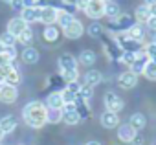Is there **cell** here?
<instances>
[{
    "label": "cell",
    "mask_w": 156,
    "mask_h": 145,
    "mask_svg": "<svg viewBox=\"0 0 156 145\" xmlns=\"http://www.w3.org/2000/svg\"><path fill=\"white\" fill-rule=\"evenodd\" d=\"M22 118L28 127L31 129H41L48 123V108L41 101H30L22 108Z\"/></svg>",
    "instance_id": "obj_1"
},
{
    "label": "cell",
    "mask_w": 156,
    "mask_h": 145,
    "mask_svg": "<svg viewBox=\"0 0 156 145\" xmlns=\"http://www.w3.org/2000/svg\"><path fill=\"white\" fill-rule=\"evenodd\" d=\"M59 64V70H61V77L64 83H70V81H77L79 77V70H77V61L73 55L70 53H62L57 61Z\"/></svg>",
    "instance_id": "obj_2"
},
{
    "label": "cell",
    "mask_w": 156,
    "mask_h": 145,
    "mask_svg": "<svg viewBox=\"0 0 156 145\" xmlns=\"http://www.w3.org/2000/svg\"><path fill=\"white\" fill-rule=\"evenodd\" d=\"M136 20H134V17L132 15H129V13H119L116 19H110V22H108V30L112 31V33H125L132 24H134Z\"/></svg>",
    "instance_id": "obj_3"
},
{
    "label": "cell",
    "mask_w": 156,
    "mask_h": 145,
    "mask_svg": "<svg viewBox=\"0 0 156 145\" xmlns=\"http://www.w3.org/2000/svg\"><path fill=\"white\" fill-rule=\"evenodd\" d=\"M116 42L119 44V48H121L123 51L138 53V51L143 50V42H140V41H132V39H129L125 33H118V35H116Z\"/></svg>",
    "instance_id": "obj_4"
},
{
    "label": "cell",
    "mask_w": 156,
    "mask_h": 145,
    "mask_svg": "<svg viewBox=\"0 0 156 145\" xmlns=\"http://www.w3.org/2000/svg\"><path fill=\"white\" fill-rule=\"evenodd\" d=\"M0 79L4 83H9V85L17 87L20 83V74L13 64H4V66H0Z\"/></svg>",
    "instance_id": "obj_5"
},
{
    "label": "cell",
    "mask_w": 156,
    "mask_h": 145,
    "mask_svg": "<svg viewBox=\"0 0 156 145\" xmlns=\"http://www.w3.org/2000/svg\"><path fill=\"white\" fill-rule=\"evenodd\" d=\"M19 97V92H17V87L15 85H9V83H0V101L4 105H11L15 103Z\"/></svg>",
    "instance_id": "obj_6"
},
{
    "label": "cell",
    "mask_w": 156,
    "mask_h": 145,
    "mask_svg": "<svg viewBox=\"0 0 156 145\" xmlns=\"http://www.w3.org/2000/svg\"><path fill=\"white\" fill-rule=\"evenodd\" d=\"M85 13H87L88 19H94V20L105 17V2L103 0H88V4L85 8Z\"/></svg>",
    "instance_id": "obj_7"
},
{
    "label": "cell",
    "mask_w": 156,
    "mask_h": 145,
    "mask_svg": "<svg viewBox=\"0 0 156 145\" xmlns=\"http://www.w3.org/2000/svg\"><path fill=\"white\" fill-rule=\"evenodd\" d=\"M61 112H62V121L66 125H77V123L81 121V116H79V112H77V108H75L73 103H64L62 108H61Z\"/></svg>",
    "instance_id": "obj_8"
},
{
    "label": "cell",
    "mask_w": 156,
    "mask_h": 145,
    "mask_svg": "<svg viewBox=\"0 0 156 145\" xmlns=\"http://www.w3.org/2000/svg\"><path fill=\"white\" fill-rule=\"evenodd\" d=\"M105 107H107V110L118 114L119 110H123L125 103H123V99H121L118 94H114V92H107V94H105Z\"/></svg>",
    "instance_id": "obj_9"
},
{
    "label": "cell",
    "mask_w": 156,
    "mask_h": 145,
    "mask_svg": "<svg viewBox=\"0 0 156 145\" xmlns=\"http://www.w3.org/2000/svg\"><path fill=\"white\" fill-rule=\"evenodd\" d=\"M103 48H105V53H107L112 61H119L121 55H123V50L119 48V44L116 42V39H107V41H103Z\"/></svg>",
    "instance_id": "obj_10"
},
{
    "label": "cell",
    "mask_w": 156,
    "mask_h": 145,
    "mask_svg": "<svg viewBox=\"0 0 156 145\" xmlns=\"http://www.w3.org/2000/svg\"><path fill=\"white\" fill-rule=\"evenodd\" d=\"M83 31H85V26L77 20V19H73L66 28H62V33H64V37H68V39H79V37L83 35Z\"/></svg>",
    "instance_id": "obj_11"
},
{
    "label": "cell",
    "mask_w": 156,
    "mask_h": 145,
    "mask_svg": "<svg viewBox=\"0 0 156 145\" xmlns=\"http://www.w3.org/2000/svg\"><path fill=\"white\" fill-rule=\"evenodd\" d=\"M118 85L121 88H125V90H130V88H134L138 85V76L134 74V72L127 70V72H123V74L118 77Z\"/></svg>",
    "instance_id": "obj_12"
},
{
    "label": "cell",
    "mask_w": 156,
    "mask_h": 145,
    "mask_svg": "<svg viewBox=\"0 0 156 145\" xmlns=\"http://www.w3.org/2000/svg\"><path fill=\"white\" fill-rule=\"evenodd\" d=\"M26 28H30V26H28V22L22 20L20 17H15V19H11V20L8 22V31H9L11 35H15V37H19Z\"/></svg>",
    "instance_id": "obj_13"
},
{
    "label": "cell",
    "mask_w": 156,
    "mask_h": 145,
    "mask_svg": "<svg viewBox=\"0 0 156 145\" xmlns=\"http://www.w3.org/2000/svg\"><path fill=\"white\" fill-rule=\"evenodd\" d=\"M136 134H138V130L134 127H130L129 123H125L118 129V138H119V141H125V143H130L136 138Z\"/></svg>",
    "instance_id": "obj_14"
},
{
    "label": "cell",
    "mask_w": 156,
    "mask_h": 145,
    "mask_svg": "<svg viewBox=\"0 0 156 145\" xmlns=\"http://www.w3.org/2000/svg\"><path fill=\"white\" fill-rule=\"evenodd\" d=\"M20 19L26 20L28 24H31V22H39V19H41V8H39V6L24 8V9L20 11Z\"/></svg>",
    "instance_id": "obj_15"
},
{
    "label": "cell",
    "mask_w": 156,
    "mask_h": 145,
    "mask_svg": "<svg viewBox=\"0 0 156 145\" xmlns=\"http://www.w3.org/2000/svg\"><path fill=\"white\" fill-rule=\"evenodd\" d=\"M149 61V57L145 55V51L141 50V51H138L136 53V59H134V62L129 66L130 68V72H134L136 76H140V74H143V68H145V62Z\"/></svg>",
    "instance_id": "obj_16"
},
{
    "label": "cell",
    "mask_w": 156,
    "mask_h": 145,
    "mask_svg": "<svg viewBox=\"0 0 156 145\" xmlns=\"http://www.w3.org/2000/svg\"><path fill=\"white\" fill-rule=\"evenodd\" d=\"M99 121H101V125H103L105 129H116V127H118V123H119V118H118V114H116V112L105 110V112L101 114Z\"/></svg>",
    "instance_id": "obj_17"
},
{
    "label": "cell",
    "mask_w": 156,
    "mask_h": 145,
    "mask_svg": "<svg viewBox=\"0 0 156 145\" xmlns=\"http://www.w3.org/2000/svg\"><path fill=\"white\" fill-rule=\"evenodd\" d=\"M57 11H59V9H55V8H41V19H39V22H42V24H46V26L55 24V20H57Z\"/></svg>",
    "instance_id": "obj_18"
},
{
    "label": "cell",
    "mask_w": 156,
    "mask_h": 145,
    "mask_svg": "<svg viewBox=\"0 0 156 145\" xmlns=\"http://www.w3.org/2000/svg\"><path fill=\"white\" fill-rule=\"evenodd\" d=\"M125 35L129 37V39H132V41H140V42H143V37H145V31H143V28H141V24H138V22H134L127 31H125Z\"/></svg>",
    "instance_id": "obj_19"
},
{
    "label": "cell",
    "mask_w": 156,
    "mask_h": 145,
    "mask_svg": "<svg viewBox=\"0 0 156 145\" xmlns=\"http://www.w3.org/2000/svg\"><path fill=\"white\" fill-rule=\"evenodd\" d=\"M17 123H19L17 118L9 114V116H4L2 119H0V129H2L4 134H9V132H13L17 129Z\"/></svg>",
    "instance_id": "obj_20"
},
{
    "label": "cell",
    "mask_w": 156,
    "mask_h": 145,
    "mask_svg": "<svg viewBox=\"0 0 156 145\" xmlns=\"http://www.w3.org/2000/svg\"><path fill=\"white\" fill-rule=\"evenodd\" d=\"M73 105H75L77 112H79L81 119H88V118H90V107H88V101H85L83 97L77 96V97H75V101H73Z\"/></svg>",
    "instance_id": "obj_21"
},
{
    "label": "cell",
    "mask_w": 156,
    "mask_h": 145,
    "mask_svg": "<svg viewBox=\"0 0 156 145\" xmlns=\"http://www.w3.org/2000/svg\"><path fill=\"white\" fill-rule=\"evenodd\" d=\"M103 81V76H101V72L99 70H88L87 74H85V85H88V87H96V85H99Z\"/></svg>",
    "instance_id": "obj_22"
},
{
    "label": "cell",
    "mask_w": 156,
    "mask_h": 145,
    "mask_svg": "<svg viewBox=\"0 0 156 145\" xmlns=\"http://www.w3.org/2000/svg\"><path fill=\"white\" fill-rule=\"evenodd\" d=\"M129 125H130V127H134L136 130H141V129L147 125V118H145L141 112H134V114L129 118Z\"/></svg>",
    "instance_id": "obj_23"
},
{
    "label": "cell",
    "mask_w": 156,
    "mask_h": 145,
    "mask_svg": "<svg viewBox=\"0 0 156 145\" xmlns=\"http://www.w3.org/2000/svg\"><path fill=\"white\" fill-rule=\"evenodd\" d=\"M149 17H151V13H149V6L141 4V6L136 8V11H134V20H136L138 24H145Z\"/></svg>",
    "instance_id": "obj_24"
},
{
    "label": "cell",
    "mask_w": 156,
    "mask_h": 145,
    "mask_svg": "<svg viewBox=\"0 0 156 145\" xmlns=\"http://www.w3.org/2000/svg\"><path fill=\"white\" fill-rule=\"evenodd\" d=\"M22 61L26 64H35L39 61V51L35 48H31V46H26L24 51H22Z\"/></svg>",
    "instance_id": "obj_25"
},
{
    "label": "cell",
    "mask_w": 156,
    "mask_h": 145,
    "mask_svg": "<svg viewBox=\"0 0 156 145\" xmlns=\"http://www.w3.org/2000/svg\"><path fill=\"white\" fill-rule=\"evenodd\" d=\"M46 105H48V108H57V110H61V108H62V105H64L61 92H51V94L48 96Z\"/></svg>",
    "instance_id": "obj_26"
},
{
    "label": "cell",
    "mask_w": 156,
    "mask_h": 145,
    "mask_svg": "<svg viewBox=\"0 0 156 145\" xmlns=\"http://www.w3.org/2000/svg\"><path fill=\"white\" fill-rule=\"evenodd\" d=\"M59 28H55L53 24H50V26H46L44 28V31H42V37H44V41L46 42H55L57 39H59Z\"/></svg>",
    "instance_id": "obj_27"
},
{
    "label": "cell",
    "mask_w": 156,
    "mask_h": 145,
    "mask_svg": "<svg viewBox=\"0 0 156 145\" xmlns=\"http://www.w3.org/2000/svg\"><path fill=\"white\" fill-rule=\"evenodd\" d=\"M119 13H121V9H119V4H118V2H114V0L105 2V15H107L108 19H116Z\"/></svg>",
    "instance_id": "obj_28"
},
{
    "label": "cell",
    "mask_w": 156,
    "mask_h": 145,
    "mask_svg": "<svg viewBox=\"0 0 156 145\" xmlns=\"http://www.w3.org/2000/svg\"><path fill=\"white\" fill-rule=\"evenodd\" d=\"M73 19H75V17H73V13H68V11L59 9V11H57V20H55V22H57L61 28H66Z\"/></svg>",
    "instance_id": "obj_29"
},
{
    "label": "cell",
    "mask_w": 156,
    "mask_h": 145,
    "mask_svg": "<svg viewBox=\"0 0 156 145\" xmlns=\"http://www.w3.org/2000/svg\"><path fill=\"white\" fill-rule=\"evenodd\" d=\"M143 76L149 79V81H156V62L152 59H149L145 62V68H143Z\"/></svg>",
    "instance_id": "obj_30"
},
{
    "label": "cell",
    "mask_w": 156,
    "mask_h": 145,
    "mask_svg": "<svg viewBox=\"0 0 156 145\" xmlns=\"http://www.w3.org/2000/svg\"><path fill=\"white\" fill-rule=\"evenodd\" d=\"M79 62L85 64V66H92L96 62V53L92 50H83L81 55H79Z\"/></svg>",
    "instance_id": "obj_31"
},
{
    "label": "cell",
    "mask_w": 156,
    "mask_h": 145,
    "mask_svg": "<svg viewBox=\"0 0 156 145\" xmlns=\"http://www.w3.org/2000/svg\"><path fill=\"white\" fill-rule=\"evenodd\" d=\"M79 97H83L85 101H92V97H94V88L92 87H88V85H81V88H79V94H77Z\"/></svg>",
    "instance_id": "obj_32"
},
{
    "label": "cell",
    "mask_w": 156,
    "mask_h": 145,
    "mask_svg": "<svg viewBox=\"0 0 156 145\" xmlns=\"http://www.w3.org/2000/svg\"><path fill=\"white\" fill-rule=\"evenodd\" d=\"M103 33H105L103 24H99V22H92V24L88 26V35H90V37H101Z\"/></svg>",
    "instance_id": "obj_33"
},
{
    "label": "cell",
    "mask_w": 156,
    "mask_h": 145,
    "mask_svg": "<svg viewBox=\"0 0 156 145\" xmlns=\"http://www.w3.org/2000/svg\"><path fill=\"white\" fill-rule=\"evenodd\" d=\"M17 41H19L20 44H26V46H28V44L33 41V31H31L30 28H26V30H24V31L17 37Z\"/></svg>",
    "instance_id": "obj_34"
},
{
    "label": "cell",
    "mask_w": 156,
    "mask_h": 145,
    "mask_svg": "<svg viewBox=\"0 0 156 145\" xmlns=\"http://www.w3.org/2000/svg\"><path fill=\"white\" fill-rule=\"evenodd\" d=\"M62 121V112L57 108H48V123H59Z\"/></svg>",
    "instance_id": "obj_35"
},
{
    "label": "cell",
    "mask_w": 156,
    "mask_h": 145,
    "mask_svg": "<svg viewBox=\"0 0 156 145\" xmlns=\"http://www.w3.org/2000/svg\"><path fill=\"white\" fill-rule=\"evenodd\" d=\"M0 44H2V46H15L17 44V37L11 35L9 31H6L2 37H0Z\"/></svg>",
    "instance_id": "obj_36"
},
{
    "label": "cell",
    "mask_w": 156,
    "mask_h": 145,
    "mask_svg": "<svg viewBox=\"0 0 156 145\" xmlns=\"http://www.w3.org/2000/svg\"><path fill=\"white\" fill-rule=\"evenodd\" d=\"M61 96H62V101H64V103H73V101H75V97H77V94H75V92H72V90H68L66 87L62 88Z\"/></svg>",
    "instance_id": "obj_37"
},
{
    "label": "cell",
    "mask_w": 156,
    "mask_h": 145,
    "mask_svg": "<svg viewBox=\"0 0 156 145\" xmlns=\"http://www.w3.org/2000/svg\"><path fill=\"white\" fill-rule=\"evenodd\" d=\"M134 59H136V53H132V51H123V55H121L119 62H123V64L130 66V64L134 62Z\"/></svg>",
    "instance_id": "obj_38"
},
{
    "label": "cell",
    "mask_w": 156,
    "mask_h": 145,
    "mask_svg": "<svg viewBox=\"0 0 156 145\" xmlns=\"http://www.w3.org/2000/svg\"><path fill=\"white\" fill-rule=\"evenodd\" d=\"M143 51H145V55L149 59H154L156 57V44L154 42H149L147 46H143Z\"/></svg>",
    "instance_id": "obj_39"
},
{
    "label": "cell",
    "mask_w": 156,
    "mask_h": 145,
    "mask_svg": "<svg viewBox=\"0 0 156 145\" xmlns=\"http://www.w3.org/2000/svg\"><path fill=\"white\" fill-rule=\"evenodd\" d=\"M11 61H13V57H11V55H8L4 50H0V66H4V64H11Z\"/></svg>",
    "instance_id": "obj_40"
},
{
    "label": "cell",
    "mask_w": 156,
    "mask_h": 145,
    "mask_svg": "<svg viewBox=\"0 0 156 145\" xmlns=\"http://www.w3.org/2000/svg\"><path fill=\"white\" fill-rule=\"evenodd\" d=\"M9 6H11L15 11H22V9H24V0H11Z\"/></svg>",
    "instance_id": "obj_41"
},
{
    "label": "cell",
    "mask_w": 156,
    "mask_h": 145,
    "mask_svg": "<svg viewBox=\"0 0 156 145\" xmlns=\"http://www.w3.org/2000/svg\"><path fill=\"white\" fill-rule=\"evenodd\" d=\"M66 88H68V90H72V92H75V94H79L81 85L77 83V81H70V83H66Z\"/></svg>",
    "instance_id": "obj_42"
},
{
    "label": "cell",
    "mask_w": 156,
    "mask_h": 145,
    "mask_svg": "<svg viewBox=\"0 0 156 145\" xmlns=\"http://www.w3.org/2000/svg\"><path fill=\"white\" fill-rule=\"evenodd\" d=\"M145 26H147L151 31H156V17H149L147 22H145Z\"/></svg>",
    "instance_id": "obj_43"
},
{
    "label": "cell",
    "mask_w": 156,
    "mask_h": 145,
    "mask_svg": "<svg viewBox=\"0 0 156 145\" xmlns=\"http://www.w3.org/2000/svg\"><path fill=\"white\" fill-rule=\"evenodd\" d=\"M37 6V0H24V8H33Z\"/></svg>",
    "instance_id": "obj_44"
},
{
    "label": "cell",
    "mask_w": 156,
    "mask_h": 145,
    "mask_svg": "<svg viewBox=\"0 0 156 145\" xmlns=\"http://www.w3.org/2000/svg\"><path fill=\"white\" fill-rule=\"evenodd\" d=\"M149 13H151V17H156V4L149 6Z\"/></svg>",
    "instance_id": "obj_45"
},
{
    "label": "cell",
    "mask_w": 156,
    "mask_h": 145,
    "mask_svg": "<svg viewBox=\"0 0 156 145\" xmlns=\"http://www.w3.org/2000/svg\"><path fill=\"white\" fill-rule=\"evenodd\" d=\"M143 4L145 6H152V4H156V0H143Z\"/></svg>",
    "instance_id": "obj_46"
},
{
    "label": "cell",
    "mask_w": 156,
    "mask_h": 145,
    "mask_svg": "<svg viewBox=\"0 0 156 145\" xmlns=\"http://www.w3.org/2000/svg\"><path fill=\"white\" fill-rule=\"evenodd\" d=\"M85 145H101L99 141H88V143H85Z\"/></svg>",
    "instance_id": "obj_47"
},
{
    "label": "cell",
    "mask_w": 156,
    "mask_h": 145,
    "mask_svg": "<svg viewBox=\"0 0 156 145\" xmlns=\"http://www.w3.org/2000/svg\"><path fill=\"white\" fill-rule=\"evenodd\" d=\"M4 138V132H2V129H0V140H2Z\"/></svg>",
    "instance_id": "obj_48"
},
{
    "label": "cell",
    "mask_w": 156,
    "mask_h": 145,
    "mask_svg": "<svg viewBox=\"0 0 156 145\" xmlns=\"http://www.w3.org/2000/svg\"><path fill=\"white\" fill-rule=\"evenodd\" d=\"M2 2H6V4H9V2H11V0H2Z\"/></svg>",
    "instance_id": "obj_49"
},
{
    "label": "cell",
    "mask_w": 156,
    "mask_h": 145,
    "mask_svg": "<svg viewBox=\"0 0 156 145\" xmlns=\"http://www.w3.org/2000/svg\"><path fill=\"white\" fill-rule=\"evenodd\" d=\"M152 42H154V44H156V35H154V39H152Z\"/></svg>",
    "instance_id": "obj_50"
},
{
    "label": "cell",
    "mask_w": 156,
    "mask_h": 145,
    "mask_svg": "<svg viewBox=\"0 0 156 145\" xmlns=\"http://www.w3.org/2000/svg\"><path fill=\"white\" fill-rule=\"evenodd\" d=\"M152 61H154V62H156V57H154V59H152Z\"/></svg>",
    "instance_id": "obj_51"
},
{
    "label": "cell",
    "mask_w": 156,
    "mask_h": 145,
    "mask_svg": "<svg viewBox=\"0 0 156 145\" xmlns=\"http://www.w3.org/2000/svg\"><path fill=\"white\" fill-rule=\"evenodd\" d=\"M0 50H2V44H0Z\"/></svg>",
    "instance_id": "obj_52"
},
{
    "label": "cell",
    "mask_w": 156,
    "mask_h": 145,
    "mask_svg": "<svg viewBox=\"0 0 156 145\" xmlns=\"http://www.w3.org/2000/svg\"><path fill=\"white\" fill-rule=\"evenodd\" d=\"M103 2H108V0H103Z\"/></svg>",
    "instance_id": "obj_53"
},
{
    "label": "cell",
    "mask_w": 156,
    "mask_h": 145,
    "mask_svg": "<svg viewBox=\"0 0 156 145\" xmlns=\"http://www.w3.org/2000/svg\"><path fill=\"white\" fill-rule=\"evenodd\" d=\"M0 83H2V79H0Z\"/></svg>",
    "instance_id": "obj_54"
},
{
    "label": "cell",
    "mask_w": 156,
    "mask_h": 145,
    "mask_svg": "<svg viewBox=\"0 0 156 145\" xmlns=\"http://www.w3.org/2000/svg\"><path fill=\"white\" fill-rule=\"evenodd\" d=\"M20 145H22V143H20Z\"/></svg>",
    "instance_id": "obj_55"
}]
</instances>
